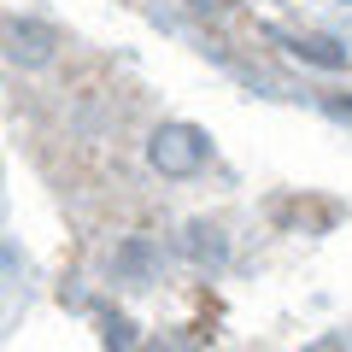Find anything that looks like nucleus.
Listing matches in <instances>:
<instances>
[{"label":"nucleus","instance_id":"1","mask_svg":"<svg viewBox=\"0 0 352 352\" xmlns=\"http://www.w3.org/2000/svg\"><path fill=\"white\" fill-rule=\"evenodd\" d=\"M153 159H159L164 170H200V164L212 159V147H206L200 129L170 124V129H159V141H153Z\"/></svg>","mask_w":352,"mask_h":352},{"label":"nucleus","instance_id":"2","mask_svg":"<svg viewBox=\"0 0 352 352\" xmlns=\"http://www.w3.org/2000/svg\"><path fill=\"white\" fill-rule=\"evenodd\" d=\"M288 47H300V59H311V65H340V47L335 41H300V36H282Z\"/></svg>","mask_w":352,"mask_h":352}]
</instances>
